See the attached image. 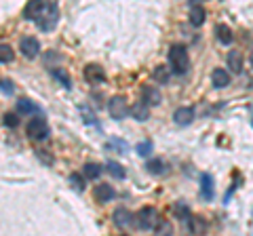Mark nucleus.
<instances>
[{"instance_id":"1a4fd4ad","label":"nucleus","mask_w":253,"mask_h":236,"mask_svg":"<svg viewBox=\"0 0 253 236\" xmlns=\"http://www.w3.org/2000/svg\"><path fill=\"white\" fill-rule=\"evenodd\" d=\"M194 120V110L192 108H177L175 112H173V122L179 124V127H186Z\"/></svg>"},{"instance_id":"aec40b11","label":"nucleus","mask_w":253,"mask_h":236,"mask_svg":"<svg viewBox=\"0 0 253 236\" xmlns=\"http://www.w3.org/2000/svg\"><path fill=\"white\" fill-rule=\"evenodd\" d=\"M146 171H150L152 175H163V173L167 171V164H165L161 158H150L146 162Z\"/></svg>"},{"instance_id":"f8f14e48","label":"nucleus","mask_w":253,"mask_h":236,"mask_svg":"<svg viewBox=\"0 0 253 236\" xmlns=\"http://www.w3.org/2000/svg\"><path fill=\"white\" fill-rule=\"evenodd\" d=\"M226 64H228V70L234 74H241L243 72V55L241 51H230L226 55Z\"/></svg>"},{"instance_id":"6e6552de","label":"nucleus","mask_w":253,"mask_h":236,"mask_svg":"<svg viewBox=\"0 0 253 236\" xmlns=\"http://www.w3.org/2000/svg\"><path fill=\"white\" fill-rule=\"evenodd\" d=\"M141 97H144L146 106H161L163 104V95L156 86H141Z\"/></svg>"},{"instance_id":"f3484780","label":"nucleus","mask_w":253,"mask_h":236,"mask_svg":"<svg viewBox=\"0 0 253 236\" xmlns=\"http://www.w3.org/2000/svg\"><path fill=\"white\" fill-rule=\"evenodd\" d=\"M201 196L205 200L213 198V177L209 175V173H203L201 175Z\"/></svg>"},{"instance_id":"6ab92c4d","label":"nucleus","mask_w":253,"mask_h":236,"mask_svg":"<svg viewBox=\"0 0 253 236\" xmlns=\"http://www.w3.org/2000/svg\"><path fill=\"white\" fill-rule=\"evenodd\" d=\"M17 112L19 114H38L41 112V108H38L34 101H30V99H19L17 101Z\"/></svg>"},{"instance_id":"c85d7f7f","label":"nucleus","mask_w":253,"mask_h":236,"mask_svg":"<svg viewBox=\"0 0 253 236\" xmlns=\"http://www.w3.org/2000/svg\"><path fill=\"white\" fill-rule=\"evenodd\" d=\"M2 124L4 127H9V129H15L19 124V116L17 114H4L2 116Z\"/></svg>"},{"instance_id":"0eeeda50","label":"nucleus","mask_w":253,"mask_h":236,"mask_svg":"<svg viewBox=\"0 0 253 236\" xmlns=\"http://www.w3.org/2000/svg\"><path fill=\"white\" fill-rule=\"evenodd\" d=\"M84 78H86V82H91V84H99V82L106 80V70L97 64H86L84 66Z\"/></svg>"},{"instance_id":"39448f33","label":"nucleus","mask_w":253,"mask_h":236,"mask_svg":"<svg viewBox=\"0 0 253 236\" xmlns=\"http://www.w3.org/2000/svg\"><path fill=\"white\" fill-rule=\"evenodd\" d=\"M108 112H110V116H112L114 120H123V118L126 116V112H131V108H126V97H123V95L110 97Z\"/></svg>"},{"instance_id":"5701e85b","label":"nucleus","mask_w":253,"mask_h":236,"mask_svg":"<svg viewBox=\"0 0 253 236\" xmlns=\"http://www.w3.org/2000/svg\"><path fill=\"white\" fill-rule=\"evenodd\" d=\"M154 236H173V224L167 222V219H161V224L154 230Z\"/></svg>"},{"instance_id":"7ed1b4c3","label":"nucleus","mask_w":253,"mask_h":236,"mask_svg":"<svg viewBox=\"0 0 253 236\" xmlns=\"http://www.w3.org/2000/svg\"><path fill=\"white\" fill-rule=\"evenodd\" d=\"M161 224V215L154 207H144L135 213V226L139 230H156V226Z\"/></svg>"},{"instance_id":"473e14b6","label":"nucleus","mask_w":253,"mask_h":236,"mask_svg":"<svg viewBox=\"0 0 253 236\" xmlns=\"http://www.w3.org/2000/svg\"><path fill=\"white\" fill-rule=\"evenodd\" d=\"M251 124H253V116H251Z\"/></svg>"},{"instance_id":"ddd939ff","label":"nucleus","mask_w":253,"mask_h":236,"mask_svg":"<svg viewBox=\"0 0 253 236\" xmlns=\"http://www.w3.org/2000/svg\"><path fill=\"white\" fill-rule=\"evenodd\" d=\"M114 196H116V192L110 184H99L97 188H95V198H97L99 202H110Z\"/></svg>"},{"instance_id":"f03ea898","label":"nucleus","mask_w":253,"mask_h":236,"mask_svg":"<svg viewBox=\"0 0 253 236\" xmlns=\"http://www.w3.org/2000/svg\"><path fill=\"white\" fill-rule=\"evenodd\" d=\"M169 66L175 74H186L190 70V55L184 44H173L169 49Z\"/></svg>"},{"instance_id":"423d86ee","label":"nucleus","mask_w":253,"mask_h":236,"mask_svg":"<svg viewBox=\"0 0 253 236\" xmlns=\"http://www.w3.org/2000/svg\"><path fill=\"white\" fill-rule=\"evenodd\" d=\"M19 51L23 53V57L36 59L38 53H41V42H38L34 36H23L19 40Z\"/></svg>"},{"instance_id":"c756f323","label":"nucleus","mask_w":253,"mask_h":236,"mask_svg":"<svg viewBox=\"0 0 253 236\" xmlns=\"http://www.w3.org/2000/svg\"><path fill=\"white\" fill-rule=\"evenodd\" d=\"M135 150L139 156H150L152 154V141H141V144L135 146Z\"/></svg>"},{"instance_id":"20e7f679","label":"nucleus","mask_w":253,"mask_h":236,"mask_svg":"<svg viewBox=\"0 0 253 236\" xmlns=\"http://www.w3.org/2000/svg\"><path fill=\"white\" fill-rule=\"evenodd\" d=\"M26 133H28V137L30 139H34V141H42L49 137V124H46V120L42 116H34L32 120H28L26 124Z\"/></svg>"},{"instance_id":"dca6fc26","label":"nucleus","mask_w":253,"mask_h":236,"mask_svg":"<svg viewBox=\"0 0 253 236\" xmlns=\"http://www.w3.org/2000/svg\"><path fill=\"white\" fill-rule=\"evenodd\" d=\"M188 228H190V232H192V234L201 236V234L207 232V222H205L201 215H192L188 219Z\"/></svg>"},{"instance_id":"bb28decb","label":"nucleus","mask_w":253,"mask_h":236,"mask_svg":"<svg viewBox=\"0 0 253 236\" xmlns=\"http://www.w3.org/2000/svg\"><path fill=\"white\" fill-rule=\"evenodd\" d=\"M13 57H15V55H13V49H11L9 44H2V46H0V61H2L4 66L11 64Z\"/></svg>"},{"instance_id":"2eb2a0df","label":"nucleus","mask_w":253,"mask_h":236,"mask_svg":"<svg viewBox=\"0 0 253 236\" xmlns=\"http://www.w3.org/2000/svg\"><path fill=\"white\" fill-rule=\"evenodd\" d=\"M205 17H207V13H205L201 4H190V23H192V26L201 28L205 23Z\"/></svg>"},{"instance_id":"9d476101","label":"nucleus","mask_w":253,"mask_h":236,"mask_svg":"<svg viewBox=\"0 0 253 236\" xmlns=\"http://www.w3.org/2000/svg\"><path fill=\"white\" fill-rule=\"evenodd\" d=\"M112 219H114V224H116L118 228H126V226H131L133 222H135V217L131 215V211H126L125 207H118V209H114V215H112Z\"/></svg>"},{"instance_id":"b1692460","label":"nucleus","mask_w":253,"mask_h":236,"mask_svg":"<svg viewBox=\"0 0 253 236\" xmlns=\"http://www.w3.org/2000/svg\"><path fill=\"white\" fill-rule=\"evenodd\" d=\"M51 74L57 78V80L66 86V89H70V86H72V80H70V76L66 74V70H59V68H55V70H51Z\"/></svg>"},{"instance_id":"393cba45","label":"nucleus","mask_w":253,"mask_h":236,"mask_svg":"<svg viewBox=\"0 0 253 236\" xmlns=\"http://www.w3.org/2000/svg\"><path fill=\"white\" fill-rule=\"evenodd\" d=\"M152 76H154V80H158V82H169V70L165 68V66H158V68H154V72H152Z\"/></svg>"},{"instance_id":"a211bd4d","label":"nucleus","mask_w":253,"mask_h":236,"mask_svg":"<svg viewBox=\"0 0 253 236\" xmlns=\"http://www.w3.org/2000/svg\"><path fill=\"white\" fill-rule=\"evenodd\" d=\"M215 36H217V40H219L221 44H230V42L234 40L232 30L228 28V26H224V23H219V26L215 28Z\"/></svg>"},{"instance_id":"412c9836","label":"nucleus","mask_w":253,"mask_h":236,"mask_svg":"<svg viewBox=\"0 0 253 236\" xmlns=\"http://www.w3.org/2000/svg\"><path fill=\"white\" fill-rule=\"evenodd\" d=\"M83 175L86 179H99V175H101V164H97V162H86L84 167H83Z\"/></svg>"},{"instance_id":"f257e3e1","label":"nucleus","mask_w":253,"mask_h":236,"mask_svg":"<svg viewBox=\"0 0 253 236\" xmlns=\"http://www.w3.org/2000/svg\"><path fill=\"white\" fill-rule=\"evenodd\" d=\"M28 19H32L38 26V30L42 32H51L55 30L59 21V6L55 2H41V0H32L26 4V11H23Z\"/></svg>"},{"instance_id":"cd10ccee","label":"nucleus","mask_w":253,"mask_h":236,"mask_svg":"<svg viewBox=\"0 0 253 236\" xmlns=\"http://www.w3.org/2000/svg\"><path fill=\"white\" fill-rule=\"evenodd\" d=\"M81 114H83V118H84L86 124H97V116L91 112L89 106H81Z\"/></svg>"},{"instance_id":"4be33fe9","label":"nucleus","mask_w":253,"mask_h":236,"mask_svg":"<svg viewBox=\"0 0 253 236\" xmlns=\"http://www.w3.org/2000/svg\"><path fill=\"white\" fill-rule=\"evenodd\" d=\"M106 169L110 171V175L116 177V179H125V177H126L125 167H123L121 162H116V160H108V162H106Z\"/></svg>"},{"instance_id":"4468645a","label":"nucleus","mask_w":253,"mask_h":236,"mask_svg":"<svg viewBox=\"0 0 253 236\" xmlns=\"http://www.w3.org/2000/svg\"><path fill=\"white\" fill-rule=\"evenodd\" d=\"M131 116L135 118V120H139V122H146L150 118V106H146L144 101H137V104L131 106Z\"/></svg>"},{"instance_id":"2f4dec72","label":"nucleus","mask_w":253,"mask_h":236,"mask_svg":"<svg viewBox=\"0 0 253 236\" xmlns=\"http://www.w3.org/2000/svg\"><path fill=\"white\" fill-rule=\"evenodd\" d=\"M2 93H4V95H11V93H13V84L9 80H2Z\"/></svg>"},{"instance_id":"a878e982","label":"nucleus","mask_w":253,"mask_h":236,"mask_svg":"<svg viewBox=\"0 0 253 236\" xmlns=\"http://www.w3.org/2000/svg\"><path fill=\"white\" fill-rule=\"evenodd\" d=\"M173 211H175V215L179 219H186V222L192 217V213H190V209H188V204H184V202H177L175 207H173Z\"/></svg>"},{"instance_id":"9b49d317","label":"nucleus","mask_w":253,"mask_h":236,"mask_svg":"<svg viewBox=\"0 0 253 236\" xmlns=\"http://www.w3.org/2000/svg\"><path fill=\"white\" fill-rule=\"evenodd\" d=\"M211 80H213L215 89H226V86L230 84V74H228V70H224V68H215L211 74Z\"/></svg>"},{"instance_id":"7c9ffc66","label":"nucleus","mask_w":253,"mask_h":236,"mask_svg":"<svg viewBox=\"0 0 253 236\" xmlns=\"http://www.w3.org/2000/svg\"><path fill=\"white\" fill-rule=\"evenodd\" d=\"M70 184L74 186V190H78V192H83L84 190V177L83 175H70Z\"/></svg>"}]
</instances>
